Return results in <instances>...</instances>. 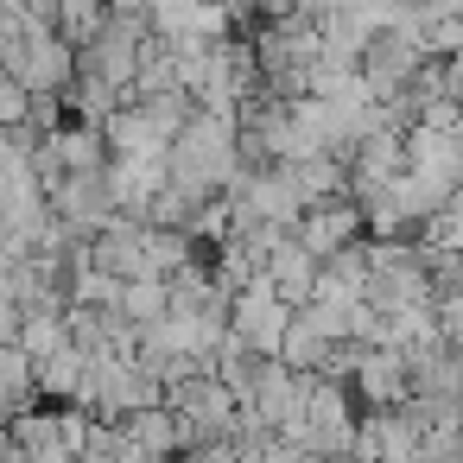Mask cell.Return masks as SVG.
Returning a JSON list of instances; mask_svg holds the SVG:
<instances>
[{"mask_svg":"<svg viewBox=\"0 0 463 463\" xmlns=\"http://www.w3.org/2000/svg\"><path fill=\"white\" fill-rule=\"evenodd\" d=\"M330 349H336V343L317 330V317H311V311H298V317H292V330H286V349H279V362H286L292 374H324Z\"/></svg>","mask_w":463,"mask_h":463,"instance_id":"10","label":"cell"},{"mask_svg":"<svg viewBox=\"0 0 463 463\" xmlns=\"http://www.w3.org/2000/svg\"><path fill=\"white\" fill-rule=\"evenodd\" d=\"M39 362L14 343H0V425H14L26 412H39Z\"/></svg>","mask_w":463,"mask_h":463,"instance_id":"8","label":"cell"},{"mask_svg":"<svg viewBox=\"0 0 463 463\" xmlns=\"http://www.w3.org/2000/svg\"><path fill=\"white\" fill-rule=\"evenodd\" d=\"M0 128H7V134L33 128V90L20 77H7V71H0Z\"/></svg>","mask_w":463,"mask_h":463,"instance_id":"12","label":"cell"},{"mask_svg":"<svg viewBox=\"0 0 463 463\" xmlns=\"http://www.w3.org/2000/svg\"><path fill=\"white\" fill-rule=\"evenodd\" d=\"M58 140V159H64V172H109L115 159V146H109V134L102 128H90V121H77V128H58L52 134Z\"/></svg>","mask_w":463,"mask_h":463,"instance_id":"9","label":"cell"},{"mask_svg":"<svg viewBox=\"0 0 463 463\" xmlns=\"http://www.w3.org/2000/svg\"><path fill=\"white\" fill-rule=\"evenodd\" d=\"M362 229H368L362 203H355V197H336V203H317V210H305V222H298V241H305L317 260H336L343 248H355V241H362Z\"/></svg>","mask_w":463,"mask_h":463,"instance_id":"6","label":"cell"},{"mask_svg":"<svg viewBox=\"0 0 463 463\" xmlns=\"http://www.w3.org/2000/svg\"><path fill=\"white\" fill-rule=\"evenodd\" d=\"M165 165H172V191L178 197H191V203H216L235 178H241V121H229V115H191V128L172 140V153H165Z\"/></svg>","mask_w":463,"mask_h":463,"instance_id":"1","label":"cell"},{"mask_svg":"<svg viewBox=\"0 0 463 463\" xmlns=\"http://www.w3.org/2000/svg\"><path fill=\"white\" fill-rule=\"evenodd\" d=\"M292 305L273 292V279L260 273L254 286H241L235 292V317H229V330L254 349V355H267V362H279V349H286V330H292Z\"/></svg>","mask_w":463,"mask_h":463,"instance_id":"3","label":"cell"},{"mask_svg":"<svg viewBox=\"0 0 463 463\" xmlns=\"http://www.w3.org/2000/svg\"><path fill=\"white\" fill-rule=\"evenodd\" d=\"M267 279H273V292L292 305V311H305L311 298H317V279H324V260L298 241V229H286L279 241H273V254H267Z\"/></svg>","mask_w":463,"mask_h":463,"instance_id":"5","label":"cell"},{"mask_svg":"<svg viewBox=\"0 0 463 463\" xmlns=\"http://www.w3.org/2000/svg\"><path fill=\"white\" fill-rule=\"evenodd\" d=\"M134 330H146V324H159V317H172V279H128L121 286V305H115Z\"/></svg>","mask_w":463,"mask_h":463,"instance_id":"11","label":"cell"},{"mask_svg":"<svg viewBox=\"0 0 463 463\" xmlns=\"http://www.w3.org/2000/svg\"><path fill=\"white\" fill-rule=\"evenodd\" d=\"M146 39H153V20L109 14V26L77 52V58H83V77H102V83H115L121 96H134V77H140V58H146Z\"/></svg>","mask_w":463,"mask_h":463,"instance_id":"2","label":"cell"},{"mask_svg":"<svg viewBox=\"0 0 463 463\" xmlns=\"http://www.w3.org/2000/svg\"><path fill=\"white\" fill-rule=\"evenodd\" d=\"M419 71H425V45H419L412 33H400V26L374 33L368 52H362V83H368L374 102H400Z\"/></svg>","mask_w":463,"mask_h":463,"instance_id":"4","label":"cell"},{"mask_svg":"<svg viewBox=\"0 0 463 463\" xmlns=\"http://www.w3.org/2000/svg\"><path fill=\"white\" fill-rule=\"evenodd\" d=\"M355 393H368V406L374 412H400L406 400H412V368H406V355L400 349H362V362H355V381H349Z\"/></svg>","mask_w":463,"mask_h":463,"instance_id":"7","label":"cell"}]
</instances>
